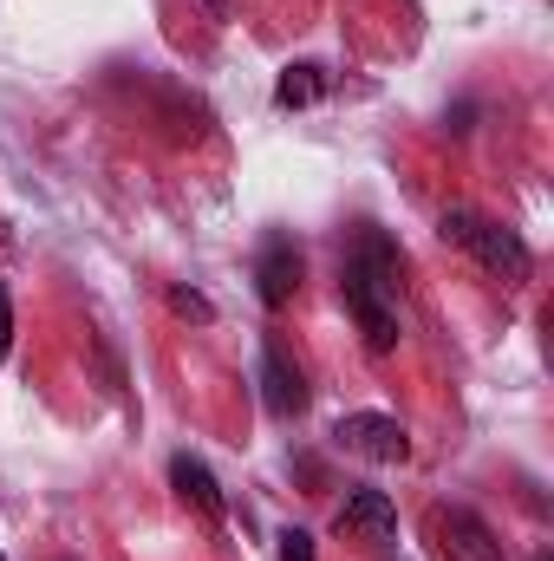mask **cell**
Returning <instances> with one entry per match:
<instances>
[{
    "mask_svg": "<svg viewBox=\"0 0 554 561\" xmlns=\"http://www.w3.org/2000/svg\"><path fill=\"white\" fill-rule=\"evenodd\" d=\"M535 561H554V556H535Z\"/></svg>",
    "mask_w": 554,
    "mask_h": 561,
    "instance_id": "14",
    "label": "cell"
},
{
    "mask_svg": "<svg viewBox=\"0 0 554 561\" xmlns=\"http://www.w3.org/2000/svg\"><path fill=\"white\" fill-rule=\"evenodd\" d=\"M339 536H359V542L385 549V542L399 536L392 496H385V490H346V503H339Z\"/></svg>",
    "mask_w": 554,
    "mask_h": 561,
    "instance_id": "7",
    "label": "cell"
},
{
    "mask_svg": "<svg viewBox=\"0 0 554 561\" xmlns=\"http://www.w3.org/2000/svg\"><path fill=\"white\" fill-rule=\"evenodd\" d=\"M255 379H262V405H268L275 419H300V412H307V373L287 359V346H280V340H262Z\"/></svg>",
    "mask_w": 554,
    "mask_h": 561,
    "instance_id": "5",
    "label": "cell"
},
{
    "mask_svg": "<svg viewBox=\"0 0 554 561\" xmlns=\"http://www.w3.org/2000/svg\"><path fill=\"white\" fill-rule=\"evenodd\" d=\"M353 457H366V463H405L412 457V437H405V424L385 419V412H353V419H339L333 431Z\"/></svg>",
    "mask_w": 554,
    "mask_h": 561,
    "instance_id": "4",
    "label": "cell"
},
{
    "mask_svg": "<svg viewBox=\"0 0 554 561\" xmlns=\"http://www.w3.org/2000/svg\"><path fill=\"white\" fill-rule=\"evenodd\" d=\"M437 236H443L450 249L476 255V262H483L489 275H503V280H522V275H529V242H522L516 229H503V222L476 216V209H443Z\"/></svg>",
    "mask_w": 554,
    "mask_h": 561,
    "instance_id": "2",
    "label": "cell"
},
{
    "mask_svg": "<svg viewBox=\"0 0 554 561\" xmlns=\"http://www.w3.org/2000/svg\"><path fill=\"white\" fill-rule=\"evenodd\" d=\"M280 561H320L307 529H280Z\"/></svg>",
    "mask_w": 554,
    "mask_h": 561,
    "instance_id": "11",
    "label": "cell"
},
{
    "mask_svg": "<svg viewBox=\"0 0 554 561\" xmlns=\"http://www.w3.org/2000/svg\"><path fill=\"white\" fill-rule=\"evenodd\" d=\"M255 294L275 313L300 294V249H293V236H268L262 242V255H255Z\"/></svg>",
    "mask_w": 554,
    "mask_h": 561,
    "instance_id": "6",
    "label": "cell"
},
{
    "mask_svg": "<svg viewBox=\"0 0 554 561\" xmlns=\"http://www.w3.org/2000/svg\"><path fill=\"white\" fill-rule=\"evenodd\" d=\"M170 490H176L203 523H222V490H216L209 463H196V457H170Z\"/></svg>",
    "mask_w": 554,
    "mask_h": 561,
    "instance_id": "8",
    "label": "cell"
},
{
    "mask_svg": "<svg viewBox=\"0 0 554 561\" xmlns=\"http://www.w3.org/2000/svg\"><path fill=\"white\" fill-rule=\"evenodd\" d=\"M13 353V300H7V280H0V359Z\"/></svg>",
    "mask_w": 554,
    "mask_h": 561,
    "instance_id": "12",
    "label": "cell"
},
{
    "mask_svg": "<svg viewBox=\"0 0 554 561\" xmlns=\"http://www.w3.org/2000/svg\"><path fill=\"white\" fill-rule=\"evenodd\" d=\"M170 307H176L183 320H216V307H209L196 287H170Z\"/></svg>",
    "mask_w": 554,
    "mask_h": 561,
    "instance_id": "10",
    "label": "cell"
},
{
    "mask_svg": "<svg viewBox=\"0 0 554 561\" xmlns=\"http://www.w3.org/2000/svg\"><path fill=\"white\" fill-rule=\"evenodd\" d=\"M326 99V66H313V59H300V66H287L275 79V105L280 112H300V105H320Z\"/></svg>",
    "mask_w": 554,
    "mask_h": 561,
    "instance_id": "9",
    "label": "cell"
},
{
    "mask_svg": "<svg viewBox=\"0 0 554 561\" xmlns=\"http://www.w3.org/2000/svg\"><path fill=\"white\" fill-rule=\"evenodd\" d=\"M209 7H216V13H229V0H209Z\"/></svg>",
    "mask_w": 554,
    "mask_h": 561,
    "instance_id": "13",
    "label": "cell"
},
{
    "mask_svg": "<svg viewBox=\"0 0 554 561\" xmlns=\"http://www.w3.org/2000/svg\"><path fill=\"white\" fill-rule=\"evenodd\" d=\"M339 294L366 333V353H392L399 346V249L379 229H359V242L339 268Z\"/></svg>",
    "mask_w": 554,
    "mask_h": 561,
    "instance_id": "1",
    "label": "cell"
},
{
    "mask_svg": "<svg viewBox=\"0 0 554 561\" xmlns=\"http://www.w3.org/2000/svg\"><path fill=\"white\" fill-rule=\"evenodd\" d=\"M424 536H430V549L443 561H503L496 529H489L476 510H463V503H437V510L424 516Z\"/></svg>",
    "mask_w": 554,
    "mask_h": 561,
    "instance_id": "3",
    "label": "cell"
}]
</instances>
